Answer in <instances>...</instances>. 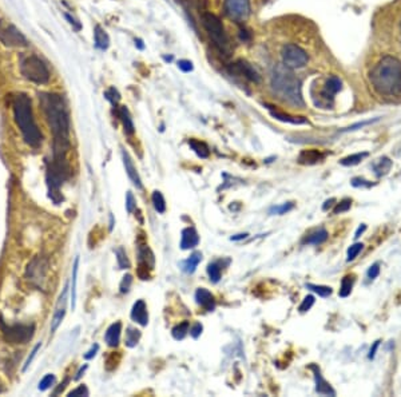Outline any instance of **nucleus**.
Returning <instances> with one entry per match:
<instances>
[{
  "mask_svg": "<svg viewBox=\"0 0 401 397\" xmlns=\"http://www.w3.org/2000/svg\"><path fill=\"white\" fill-rule=\"evenodd\" d=\"M40 109L45 114L47 125L52 134V155L54 158H67L71 149V122L65 98L55 92H39Z\"/></svg>",
  "mask_w": 401,
  "mask_h": 397,
  "instance_id": "nucleus-1",
  "label": "nucleus"
},
{
  "mask_svg": "<svg viewBox=\"0 0 401 397\" xmlns=\"http://www.w3.org/2000/svg\"><path fill=\"white\" fill-rule=\"evenodd\" d=\"M369 82L377 94L393 98L401 94V61L396 56L385 55L373 66Z\"/></svg>",
  "mask_w": 401,
  "mask_h": 397,
  "instance_id": "nucleus-2",
  "label": "nucleus"
},
{
  "mask_svg": "<svg viewBox=\"0 0 401 397\" xmlns=\"http://www.w3.org/2000/svg\"><path fill=\"white\" fill-rule=\"evenodd\" d=\"M12 110H14L16 125L23 136V141L32 149H39L43 142V135L36 125L30 96H27L23 92L12 96Z\"/></svg>",
  "mask_w": 401,
  "mask_h": 397,
  "instance_id": "nucleus-3",
  "label": "nucleus"
},
{
  "mask_svg": "<svg viewBox=\"0 0 401 397\" xmlns=\"http://www.w3.org/2000/svg\"><path fill=\"white\" fill-rule=\"evenodd\" d=\"M270 86L273 92L286 103L294 107H304L305 105L301 92L300 79L284 63L274 67L271 72Z\"/></svg>",
  "mask_w": 401,
  "mask_h": 397,
  "instance_id": "nucleus-4",
  "label": "nucleus"
},
{
  "mask_svg": "<svg viewBox=\"0 0 401 397\" xmlns=\"http://www.w3.org/2000/svg\"><path fill=\"white\" fill-rule=\"evenodd\" d=\"M45 181L48 187V197L55 205H59L63 201V196L60 193V189L63 183L71 178V166L67 158H54L47 159L45 162Z\"/></svg>",
  "mask_w": 401,
  "mask_h": 397,
  "instance_id": "nucleus-5",
  "label": "nucleus"
},
{
  "mask_svg": "<svg viewBox=\"0 0 401 397\" xmlns=\"http://www.w3.org/2000/svg\"><path fill=\"white\" fill-rule=\"evenodd\" d=\"M20 72L24 79L36 85H47L51 78L48 66L38 55L23 56L20 59Z\"/></svg>",
  "mask_w": 401,
  "mask_h": 397,
  "instance_id": "nucleus-6",
  "label": "nucleus"
},
{
  "mask_svg": "<svg viewBox=\"0 0 401 397\" xmlns=\"http://www.w3.org/2000/svg\"><path fill=\"white\" fill-rule=\"evenodd\" d=\"M202 24L205 27V30L207 31V34H209L210 39L213 41V43H214L217 48L222 54L229 55V52H230V43H229L225 28H223V25H222L220 19L216 15L206 12V14L202 15Z\"/></svg>",
  "mask_w": 401,
  "mask_h": 397,
  "instance_id": "nucleus-7",
  "label": "nucleus"
},
{
  "mask_svg": "<svg viewBox=\"0 0 401 397\" xmlns=\"http://www.w3.org/2000/svg\"><path fill=\"white\" fill-rule=\"evenodd\" d=\"M0 332L8 344H27L35 334L34 324H7L0 317Z\"/></svg>",
  "mask_w": 401,
  "mask_h": 397,
  "instance_id": "nucleus-8",
  "label": "nucleus"
},
{
  "mask_svg": "<svg viewBox=\"0 0 401 397\" xmlns=\"http://www.w3.org/2000/svg\"><path fill=\"white\" fill-rule=\"evenodd\" d=\"M0 42L3 45L11 48L28 47L30 43L18 27L5 21H0Z\"/></svg>",
  "mask_w": 401,
  "mask_h": 397,
  "instance_id": "nucleus-9",
  "label": "nucleus"
},
{
  "mask_svg": "<svg viewBox=\"0 0 401 397\" xmlns=\"http://www.w3.org/2000/svg\"><path fill=\"white\" fill-rule=\"evenodd\" d=\"M281 58H282V63L291 70L302 68L309 61L306 51L301 48L298 44H293V43H288L282 47Z\"/></svg>",
  "mask_w": 401,
  "mask_h": 397,
  "instance_id": "nucleus-10",
  "label": "nucleus"
},
{
  "mask_svg": "<svg viewBox=\"0 0 401 397\" xmlns=\"http://www.w3.org/2000/svg\"><path fill=\"white\" fill-rule=\"evenodd\" d=\"M223 8L231 21L244 22L250 15V0H225Z\"/></svg>",
  "mask_w": 401,
  "mask_h": 397,
  "instance_id": "nucleus-11",
  "label": "nucleus"
},
{
  "mask_svg": "<svg viewBox=\"0 0 401 397\" xmlns=\"http://www.w3.org/2000/svg\"><path fill=\"white\" fill-rule=\"evenodd\" d=\"M229 71H230L231 74H237V75L245 76L246 79L254 82V83H260V81H261V78H260V75H258V72L256 71V68L245 61L236 62L234 65L230 66Z\"/></svg>",
  "mask_w": 401,
  "mask_h": 397,
  "instance_id": "nucleus-12",
  "label": "nucleus"
},
{
  "mask_svg": "<svg viewBox=\"0 0 401 397\" xmlns=\"http://www.w3.org/2000/svg\"><path fill=\"white\" fill-rule=\"evenodd\" d=\"M45 272H47V261H45L43 258H35L34 261L31 262L27 269V277H30L28 280L32 282H36L38 285H40V281H43L45 277Z\"/></svg>",
  "mask_w": 401,
  "mask_h": 397,
  "instance_id": "nucleus-13",
  "label": "nucleus"
},
{
  "mask_svg": "<svg viewBox=\"0 0 401 397\" xmlns=\"http://www.w3.org/2000/svg\"><path fill=\"white\" fill-rule=\"evenodd\" d=\"M311 369L314 375V380H316V392L321 396H336V391L331 387V384L326 381L325 378L321 375L320 368L312 364Z\"/></svg>",
  "mask_w": 401,
  "mask_h": 397,
  "instance_id": "nucleus-14",
  "label": "nucleus"
},
{
  "mask_svg": "<svg viewBox=\"0 0 401 397\" xmlns=\"http://www.w3.org/2000/svg\"><path fill=\"white\" fill-rule=\"evenodd\" d=\"M342 87V82H341L340 78L337 76H331L328 81H326L324 88L321 91V98L326 102V105L329 106V102H333V98L336 95L337 92L341 90Z\"/></svg>",
  "mask_w": 401,
  "mask_h": 397,
  "instance_id": "nucleus-15",
  "label": "nucleus"
},
{
  "mask_svg": "<svg viewBox=\"0 0 401 397\" xmlns=\"http://www.w3.org/2000/svg\"><path fill=\"white\" fill-rule=\"evenodd\" d=\"M67 292H68V287H66L62 296H60L58 305H56V310L52 317V321H51V332H55L58 327L60 325L62 320L65 318L66 314V307H67Z\"/></svg>",
  "mask_w": 401,
  "mask_h": 397,
  "instance_id": "nucleus-16",
  "label": "nucleus"
},
{
  "mask_svg": "<svg viewBox=\"0 0 401 397\" xmlns=\"http://www.w3.org/2000/svg\"><path fill=\"white\" fill-rule=\"evenodd\" d=\"M122 158H123V165L126 167V173L131 179V182L134 183V186L138 189H142V181H140V176L136 171L135 166H134V162L131 159V156L129 155V153L126 150H122Z\"/></svg>",
  "mask_w": 401,
  "mask_h": 397,
  "instance_id": "nucleus-17",
  "label": "nucleus"
},
{
  "mask_svg": "<svg viewBox=\"0 0 401 397\" xmlns=\"http://www.w3.org/2000/svg\"><path fill=\"white\" fill-rule=\"evenodd\" d=\"M196 300L200 307L203 308L207 312H213L216 309V300L214 296L211 294L205 287H200L196 292Z\"/></svg>",
  "mask_w": 401,
  "mask_h": 397,
  "instance_id": "nucleus-18",
  "label": "nucleus"
},
{
  "mask_svg": "<svg viewBox=\"0 0 401 397\" xmlns=\"http://www.w3.org/2000/svg\"><path fill=\"white\" fill-rule=\"evenodd\" d=\"M200 243V236L194 227H186L182 230V240H180V247L183 250H189L196 247Z\"/></svg>",
  "mask_w": 401,
  "mask_h": 397,
  "instance_id": "nucleus-19",
  "label": "nucleus"
},
{
  "mask_svg": "<svg viewBox=\"0 0 401 397\" xmlns=\"http://www.w3.org/2000/svg\"><path fill=\"white\" fill-rule=\"evenodd\" d=\"M131 318L138 322L142 327H146L149 324V314H147V307L143 300H138L133 307L131 310Z\"/></svg>",
  "mask_w": 401,
  "mask_h": 397,
  "instance_id": "nucleus-20",
  "label": "nucleus"
},
{
  "mask_svg": "<svg viewBox=\"0 0 401 397\" xmlns=\"http://www.w3.org/2000/svg\"><path fill=\"white\" fill-rule=\"evenodd\" d=\"M120 333H122V324H120V322H114V324L110 325V328L107 329V332H106V342L112 348L118 347V344H119L120 341Z\"/></svg>",
  "mask_w": 401,
  "mask_h": 397,
  "instance_id": "nucleus-21",
  "label": "nucleus"
},
{
  "mask_svg": "<svg viewBox=\"0 0 401 397\" xmlns=\"http://www.w3.org/2000/svg\"><path fill=\"white\" fill-rule=\"evenodd\" d=\"M118 116H119V119L122 121V125H123L126 134L127 135H133L135 129H134V123H133V119H131L130 112H129L126 106H120L119 109H118Z\"/></svg>",
  "mask_w": 401,
  "mask_h": 397,
  "instance_id": "nucleus-22",
  "label": "nucleus"
},
{
  "mask_svg": "<svg viewBox=\"0 0 401 397\" xmlns=\"http://www.w3.org/2000/svg\"><path fill=\"white\" fill-rule=\"evenodd\" d=\"M322 159L324 154H321L318 150H304L298 156V162L301 165H314Z\"/></svg>",
  "mask_w": 401,
  "mask_h": 397,
  "instance_id": "nucleus-23",
  "label": "nucleus"
},
{
  "mask_svg": "<svg viewBox=\"0 0 401 397\" xmlns=\"http://www.w3.org/2000/svg\"><path fill=\"white\" fill-rule=\"evenodd\" d=\"M392 165H393V162H392L388 156H381V158H379V159L372 165V169L375 171L376 176L380 178V176H386V174L389 173V170L392 169Z\"/></svg>",
  "mask_w": 401,
  "mask_h": 397,
  "instance_id": "nucleus-24",
  "label": "nucleus"
},
{
  "mask_svg": "<svg viewBox=\"0 0 401 397\" xmlns=\"http://www.w3.org/2000/svg\"><path fill=\"white\" fill-rule=\"evenodd\" d=\"M200 261H202V254H200V251H196V253H193L187 260L180 262V267H182V270L185 273H187V274H193V273L196 272L197 266L200 265Z\"/></svg>",
  "mask_w": 401,
  "mask_h": 397,
  "instance_id": "nucleus-25",
  "label": "nucleus"
},
{
  "mask_svg": "<svg viewBox=\"0 0 401 397\" xmlns=\"http://www.w3.org/2000/svg\"><path fill=\"white\" fill-rule=\"evenodd\" d=\"M270 115L277 119V121L284 122V123H290V125H306L308 121L302 116H293L285 112H280V111H270Z\"/></svg>",
  "mask_w": 401,
  "mask_h": 397,
  "instance_id": "nucleus-26",
  "label": "nucleus"
},
{
  "mask_svg": "<svg viewBox=\"0 0 401 397\" xmlns=\"http://www.w3.org/2000/svg\"><path fill=\"white\" fill-rule=\"evenodd\" d=\"M94 41H95L96 48L99 50H107L109 45H110V38L100 25H96L95 31H94Z\"/></svg>",
  "mask_w": 401,
  "mask_h": 397,
  "instance_id": "nucleus-27",
  "label": "nucleus"
},
{
  "mask_svg": "<svg viewBox=\"0 0 401 397\" xmlns=\"http://www.w3.org/2000/svg\"><path fill=\"white\" fill-rule=\"evenodd\" d=\"M328 240V231L325 229H318V230L313 231L312 234L306 237L304 240V243L308 245H321Z\"/></svg>",
  "mask_w": 401,
  "mask_h": 397,
  "instance_id": "nucleus-28",
  "label": "nucleus"
},
{
  "mask_svg": "<svg viewBox=\"0 0 401 397\" xmlns=\"http://www.w3.org/2000/svg\"><path fill=\"white\" fill-rule=\"evenodd\" d=\"M189 146L191 147V150L194 151L200 158H209V155H210V150H209L207 145L203 143V142L197 141V139H190L189 141Z\"/></svg>",
  "mask_w": 401,
  "mask_h": 397,
  "instance_id": "nucleus-29",
  "label": "nucleus"
},
{
  "mask_svg": "<svg viewBox=\"0 0 401 397\" xmlns=\"http://www.w3.org/2000/svg\"><path fill=\"white\" fill-rule=\"evenodd\" d=\"M78 269H79V257H76L72 266V287H71V307L75 308L76 301V280H78Z\"/></svg>",
  "mask_w": 401,
  "mask_h": 397,
  "instance_id": "nucleus-30",
  "label": "nucleus"
},
{
  "mask_svg": "<svg viewBox=\"0 0 401 397\" xmlns=\"http://www.w3.org/2000/svg\"><path fill=\"white\" fill-rule=\"evenodd\" d=\"M369 155L368 153H357V154H352V155H348L345 158H342L340 161V163L342 166H356L358 165L362 159H365L366 156Z\"/></svg>",
  "mask_w": 401,
  "mask_h": 397,
  "instance_id": "nucleus-31",
  "label": "nucleus"
},
{
  "mask_svg": "<svg viewBox=\"0 0 401 397\" xmlns=\"http://www.w3.org/2000/svg\"><path fill=\"white\" fill-rule=\"evenodd\" d=\"M353 284H355V277L353 276H345L342 278L341 281V287H340V297L345 298L351 294L352 287H353Z\"/></svg>",
  "mask_w": 401,
  "mask_h": 397,
  "instance_id": "nucleus-32",
  "label": "nucleus"
},
{
  "mask_svg": "<svg viewBox=\"0 0 401 397\" xmlns=\"http://www.w3.org/2000/svg\"><path fill=\"white\" fill-rule=\"evenodd\" d=\"M151 201H153V205H154V209H156L158 213H165L166 211V202H165V198H163V196H162V193L160 191H154L153 193V196H151Z\"/></svg>",
  "mask_w": 401,
  "mask_h": 397,
  "instance_id": "nucleus-33",
  "label": "nucleus"
},
{
  "mask_svg": "<svg viewBox=\"0 0 401 397\" xmlns=\"http://www.w3.org/2000/svg\"><path fill=\"white\" fill-rule=\"evenodd\" d=\"M140 338V332L134 328H129L126 332V345L130 348H134L138 344Z\"/></svg>",
  "mask_w": 401,
  "mask_h": 397,
  "instance_id": "nucleus-34",
  "label": "nucleus"
},
{
  "mask_svg": "<svg viewBox=\"0 0 401 397\" xmlns=\"http://www.w3.org/2000/svg\"><path fill=\"white\" fill-rule=\"evenodd\" d=\"M189 327H190V324H189V321H183L180 322L179 325H177L174 329H173V337L176 338V340H183L186 337V334H187V332H189Z\"/></svg>",
  "mask_w": 401,
  "mask_h": 397,
  "instance_id": "nucleus-35",
  "label": "nucleus"
},
{
  "mask_svg": "<svg viewBox=\"0 0 401 397\" xmlns=\"http://www.w3.org/2000/svg\"><path fill=\"white\" fill-rule=\"evenodd\" d=\"M306 287L312 292L317 293L322 298H326L332 294V287H324V285H314V284H306Z\"/></svg>",
  "mask_w": 401,
  "mask_h": 397,
  "instance_id": "nucleus-36",
  "label": "nucleus"
},
{
  "mask_svg": "<svg viewBox=\"0 0 401 397\" xmlns=\"http://www.w3.org/2000/svg\"><path fill=\"white\" fill-rule=\"evenodd\" d=\"M207 274L210 277V281L217 284V282L221 280V267L217 262H213V264H209L207 266Z\"/></svg>",
  "mask_w": 401,
  "mask_h": 397,
  "instance_id": "nucleus-37",
  "label": "nucleus"
},
{
  "mask_svg": "<svg viewBox=\"0 0 401 397\" xmlns=\"http://www.w3.org/2000/svg\"><path fill=\"white\" fill-rule=\"evenodd\" d=\"M151 269H153V267H151L150 265H147V264H145V262H139L138 269H136V274H138V277H139L140 280H143V281H146V280H150Z\"/></svg>",
  "mask_w": 401,
  "mask_h": 397,
  "instance_id": "nucleus-38",
  "label": "nucleus"
},
{
  "mask_svg": "<svg viewBox=\"0 0 401 397\" xmlns=\"http://www.w3.org/2000/svg\"><path fill=\"white\" fill-rule=\"evenodd\" d=\"M116 260H118V265H119L120 269H127L130 267V262H129V258L126 256V251L123 247H119L116 250Z\"/></svg>",
  "mask_w": 401,
  "mask_h": 397,
  "instance_id": "nucleus-39",
  "label": "nucleus"
},
{
  "mask_svg": "<svg viewBox=\"0 0 401 397\" xmlns=\"http://www.w3.org/2000/svg\"><path fill=\"white\" fill-rule=\"evenodd\" d=\"M362 249H364V245L360 243V242H358V243H355V245H352V246L348 249V257H346V261L348 262L353 261V260H355V258L360 254Z\"/></svg>",
  "mask_w": 401,
  "mask_h": 397,
  "instance_id": "nucleus-40",
  "label": "nucleus"
},
{
  "mask_svg": "<svg viewBox=\"0 0 401 397\" xmlns=\"http://www.w3.org/2000/svg\"><path fill=\"white\" fill-rule=\"evenodd\" d=\"M351 206H352V199L345 198V199H342L340 203H337V206L333 209V213H334V214H342V213H346V211L349 210Z\"/></svg>",
  "mask_w": 401,
  "mask_h": 397,
  "instance_id": "nucleus-41",
  "label": "nucleus"
},
{
  "mask_svg": "<svg viewBox=\"0 0 401 397\" xmlns=\"http://www.w3.org/2000/svg\"><path fill=\"white\" fill-rule=\"evenodd\" d=\"M293 207H294V205L291 202H286V203L281 205V206L271 207L270 214H280V216H282V214H286L288 211H290Z\"/></svg>",
  "mask_w": 401,
  "mask_h": 397,
  "instance_id": "nucleus-42",
  "label": "nucleus"
},
{
  "mask_svg": "<svg viewBox=\"0 0 401 397\" xmlns=\"http://www.w3.org/2000/svg\"><path fill=\"white\" fill-rule=\"evenodd\" d=\"M55 382V376L54 375H47L42 378V381L39 382V391H47L48 388Z\"/></svg>",
  "mask_w": 401,
  "mask_h": 397,
  "instance_id": "nucleus-43",
  "label": "nucleus"
},
{
  "mask_svg": "<svg viewBox=\"0 0 401 397\" xmlns=\"http://www.w3.org/2000/svg\"><path fill=\"white\" fill-rule=\"evenodd\" d=\"M105 95H106V98H107V99H109V101H110L111 103H112V105H114V106H115L116 103L119 102V99H120L119 92H118V91H116L115 88H114V87H111L110 90L106 91Z\"/></svg>",
  "mask_w": 401,
  "mask_h": 397,
  "instance_id": "nucleus-44",
  "label": "nucleus"
},
{
  "mask_svg": "<svg viewBox=\"0 0 401 397\" xmlns=\"http://www.w3.org/2000/svg\"><path fill=\"white\" fill-rule=\"evenodd\" d=\"M136 207V203H135V199H134V196H133V193L131 191H129L127 193V196H126V210H127V213H133V211L135 210Z\"/></svg>",
  "mask_w": 401,
  "mask_h": 397,
  "instance_id": "nucleus-45",
  "label": "nucleus"
},
{
  "mask_svg": "<svg viewBox=\"0 0 401 397\" xmlns=\"http://www.w3.org/2000/svg\"><path fill=\"white\" fill-rule=\"evenodd\" d=\"M313 304H314V297H313V296H306L305 298H304L302 304L300 305V312L301 313L308 312V310H309V309L313 307Z\"/></svg>",
  "mask_w": 401,
  "mask_h": 397,
  "instance_id": "nucleus-46",
  "label": "nucleus"
},
{
  "mask_svg": "<svg viewBox=\"0 0 401 397\" xmlns=\"http://www.w3.org/2000/svg\"><path fill=\"white\" fill-rule=\"evenodd\" d=\"M352 186L353 187H371L373 186V183L369 181H366V179H364V178H360V176H356V178H353L352 179Z\"/></svg>",
  "mask_w": 401,
  "mask_h": 397,
  "instance_id": "nucleus-47",
  "label": "nucleus"
},
{
  "mask_svg": "<svg viewBox=\"0 0 401 397\" xmlns=\"http://www.w3.org/2000/svg\"><path fill=\"white\" fill-rule=\"evenodd\" d=\"M131 282H133V277L130 274H126L123 277V280L120 282V293H127L131 287Z\"/></svg>",
  "mask_w": 401,
  "mask_h": 397,
  "instance_id": "nucleus-48",
  "label": "nucleus"
},
{
  "mask_svg": "<svg viewBox=\"0 0 401 397\" xmlns=\"http://www.w3.org/2000/svg\"><path fill=\"white\" fill-rule=\"evenodd\" d=\"M379 121H380V118H375V119H369V121L360 122V123H356V125L349 126V127H348V129H345V130H344V131H355V130H358V129H361V127H364V126L372 125V123H375V122H379Z\"/></svg>",
  "mask_w": 401,
  "mask_h": 397,
  "instance_id": "nucleus-49",
  "label": "nucleus"
},
{
  "mask_svg": "<svg viewBox=\"0 0 401 397\" xmlns=\"http://www.w3.org/2000/svg\"><path fill=\"white\" fill-rule=\"evenodd\" d=\"M89 395H90V392H89V389H87V387H85V385H80V387H78L76 389H74V391H71V392L68 393V396L70 397L89 396Z\"/></svg>",
  "mask_w": 401,
  "mask_h": 397,
  "instance_id": "nucleus-50",
  "label": "nucleus"
},
{
  "mask_svg": "<svg viewBox=\"0 0 401 397\" xmlns=\"http://www.w3.org/2000/svg\"><path fill=\"white\" fill-rule=\"evenodd\" d=\"M366 274H368V278H369V280H375V278H377L379 274H380V265H379V264H373V265L368 269Z\"/></svg>",
  "mask_w": 401,
  "mask_h": 397,
  "instance_id": "nucleus-51",
  "label": "nucleus"
},
{
  "mask_svg": "<svg viewBox=\"0 0 401 397\" xmlns=\"http://www.w3.org/2000/svg\"><path fill=\"white\" fill-rule=\"evenodd\" d=\"M39 349H40V344H38V345H36V347L32 349V352H31L30 357H28V358H27V361L24 362V367H23V372H25V371H27V368L30 367L31 362H32V360L35 358L36 353H38V351H39Z\"/></svg>",
  "mask_w": 401,
  "mask_h": 397,
  "instance_id": "nucleus-52",
  "label": "nucleus"
},
{
  "mask_svg": "<svg viewBox=\"0 0 401 397\" xmlns=\"http://www.w3.org/2000/svg\"><path fill=\"white\" fill-rule=\"evenodd\" d=\"M178 67L179 70H182L183 72H190L193 71V63L190 61H179L178 62Z\"/></svg>",
  "mask_w": 401,
  "mask_h": 397,
  "instance_id": "nucleus-53",
  "label": "nucleus"
},
{
  "mask_svg": "<svg viewBox=\"0 0 401 397\" xmlns=\"http://www.w3.org/2000/svg\"><path fill=\"white\" fill-rule=\"evenodd\" d=\"M202 329H203L202 325H200V322H197L196 325L190 329V334L194 337V338H198V337L200 336V333H202Z\"/></svg>",
  "mask_w": 401,
  "mask_h": 397,
  "instance_id": "nucleus-54",
  "label": "nucleus"
},
{
  "mask_svg": "<svg viewBox=\"0 0 401 397\" xmlns=\"http://www.w3.org/2000/svg\"><path fill=\"white\" fill-rule=\"evenodd\" d=\"M380 340H377V341H375V344H373V347L371 348V351H369V354H368V358L369 360H373L375 357H376V352L377 349H379V347H380Z\"/></svg>",
  "mask_w": 401,
  "mask_h": 397,
  "instance_id": "nucleus-55",
  "label": "nucleus"
},
{
  "mask_svg": "<svg viewBox=\"0 0 401 397\" xmlns=\"http://www.w3.org/2000/svg\"><path fill=\"white\" fill-rule=\"evenodd\" d=\"M98 349H99V345H98V344H95V345H94V347L91 348L90 351H89V352L86 353L85 354V358L86 360H91V358H92V357L95 356L96 354V352H98Z\"/></svg>",
  "mask_w": 401,
  "mask_h": 397,
  "instance_id": "nucleus-56",
  "label": "nucleus"
},
{
  "mask_svg": "<svg viewBox=\"0 0 401 397\" xmlns=\"http://www.w3.org/2000/svg\"><path fill=\"white\" fill-rule=\"evenodd\" d=\"M66 19H68V21H70V23L72 25H75V30H80V24L79 23H76V21L75 19H74V18H71L70 15H68V14H66Z\"/></svg>",
  "mask_w": 401,
  "mask_h": 397,
  "instance_id": "nucleus-57",
  "label": "nucleus"
},
{
  "mask_svg": "<svg viewBox=\"0 0 401 397\" xmlns=\"http://www.w3.org/2000/svg\"><path fill=\"white\" fill-rule=\"evenodd\" d=\"M246 237H247V234L244 233V234H237V236H233L230 240L231 241H241V240H245Z\"/></svg>",
  "mask_w": 401,
  "mask_h": 397,
  "instance_id": "nucleus-58",
  "label": "nucleus"
},
{
  "mask_svg": "<svg viewBox=\"0 0 401 397\" xmlns=\"http://www.w3.org/2000/svg\"><path fill=\"white\" fill-rule=\"evenodd\" d=\"M365 230H366V225H361V226L357 229L356 234H355V238H358V237H360Z\"/></svg>",
  "mask_w": 401,
  "mask_h": 397,
  "instance_id": "nucleus-59",
  "label": "nucleus"
},
{
  "mask_svg": "<svg viewBox=\"0 0 401 397\" xmlns=\"http://www.w3.org/2000/svg\"><path fill=\"white\" fill-rule=\"evenodd\" d=\"M334 202H336V199H334V198H331V199H329V201H326L325 202V205H324V206H322V210H328V209H329V207L332 206V203H334Z\"/></svg>",
  "mask_w": 401,
  "mask_h": 397,
  "instance_id": "nucleus-60",
  "label": "nucleus"
},
{
  "mask_svg": "<svg viewBox=\"0 0 401 397\" xmlns=\"http://www.w3.org/2000/svg\"><path fill=\"white\" fill-rule=\"evenodd\" d=\"M86 369H87V365H85V367H83V368H82V369H80V371H79V372H78V375H76V376H75V380H79V378H80V377H82V373H83V372H85V371H86Z\"/></svg>",
  "mask_w": 401,
  "mask_h": 397,
  "instance_id": "nucleus-61",
  "label": "nucleus"
},
{
  "mask_svg": "<svg viewBox=\"0 0 401 397\" xmlns=\"http://www.w3.org/2000/svg\"><path fill=\"white\" fill-rule=\"evenodd\" d=\"M135 44H138V47H139L140 50H143V44H142V41H139V39H138V41H135Z\"/></svg>",
  "mask_w": 401,
  "mask_h": 397,
  "instance_id": "nucleus-62",
  "label": "nucleus"
},
{
  "mask_svg": "<svg viewBox=\"0 0 401 397\" xmlns=\"http://www.w3.org/2000/svg\"><path fill=\"white\" fill-rule=\"evenodd\" d=\"M0 392H3V388H0Z\"/></svg>",
  "mask_w": 401,
  "mask_h": 397,
  "instance_id": "nucleus-63",
  "label": "nucleus"
}]
</instances>
